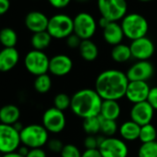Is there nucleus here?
I'll return each instance as SVG.
<instances>
[{
	"mask_svg": "<svg viewBox=\"0 0 157 157\" xmlns=\"http://www.w3.org/2000/svg\"><path fill=\"white\" fill-rule=\"evenodd\" d=\"M128 82V78L123 71L106 69L96 78L94 90L103 100L118 101L126 96Z\"/></svg>",
	"mask_w": 157,
	"mask_h": 157,
	"instance_id": "f257e3e1",
	"label": "nucleus"
},
{
	"mask_svg": "<svg viewBox=\"0 0 157 157\" xmlns=\"http://www.w3.org/2000/svg\"><path fill=\"white\" fill-rule=\"evenodd\" d=\"M103 99L94 89H82L71 96L70 109L82 119L100 115Z\"/></svg>",
	"mask_w": 157,
	"mask_h": 157,
	"instance_id": "f03ea898",
	"label": "nucleus"
},
{
	"mask_svg": "<svg viewBox=\"0 0 157 157\" xmlns=\"http://www.w3.org/2000/svg\"><path fill=\"white\" fill-rule=\"evenodd\" d=\"M124 35L131 41L145 37L149 31L147 20L139 13H128L120 23Z\"/></svg>",
	"mask_w": 157,
	"mask_h": 157,
	"instance_id": "7ed1b4c3",
	"label": "nucleus"
},
{
	"mask_svg": "<svg viewBox=\"0 0 157 157\" xmlns=\"http://www.w3.org/2000/svg\"><path fill=\"white\" fill-rule=\"evenodd\" d=\"M21 144L30 149L42 148L49 140V132L40 124L24 126L20 132Z\"/></svg>",
	"mask_w": 157,
	"mask_h": 157,
	"instance_id": "20e7f679",
	"label": "nucleus"
},
{
	"mask_svg": "<svg viewBox=\"0 0 157 157\" xmlns=\"http://www.w3.org/2000/svg\"><path fill=\"white\" fill-rule=\"evenodd\" d=\"M97 7L101 17L111 22H117L127 15V0H97Z\"/></svg>",
	"mask_w": 157,
	"mask_h": 157,
	"instance_id": "39448f33",
	"label": "nucleus"
},
{
	"mask_svg": "<svg viewBox=\"0 0 157 157\" xmlns=\"http://www.w3.org/2000/svg\"><path fill=\"white\" fill-rule=\"evenodd\" d=\"M47 32L52 38L67 39L74 33L73 19L66 14H56L49 19Z\"/></svg>",
	"mask_w": 157,
	"mask_h": 157,
	"instance_id": "423d86ee",
	"label": "nucleus"
},
{
	"mask_svg": "<svg viewBox=\"0 0 157 157\" xmlns=\"http://www.w3.org/2000/svg\"><path fill=\"white\" fill-rule=\"evenodd\" d=\"M50 58L44 51L32 50L24 57V66L29 73L37 77L49 71Z\"/></svg>",
	"mask_w": 157,
	"mask_h": 157,
	"instance_id": "0eeeda50",
	"label": "nucleus"
},
{
	"mask_svg": "<svg viewBox=\"0 0 157 157\" xmlns=\"http://www.w3.org/2000/svg\"><path fill=\"white\" fill-rule=\"evenodd\" d=\"M74 33L82 40H91L97 29L95 19L88 12H80L73 18Z\"/></svg>",
	"mask_w": 157,
	"mask_h": 157,
	"instance_id": "6e6552de",
	"label": "nucleus"
},
{
	"mask_svg": "<svg viewBox=\"0 0 157 157\" xmlns=\"http://www.w3.org/2000/svg\"><path fill=\"white\" fill-rule=\"evenodd\" d=\"M21 144L20 132L14 126L0 123V152L7 154L17 151Z\"/></svg>",
	"mask_w": 157,
	"mask_h": 157,
	"instance_id": "1a4fd4ad",
	"label": "nucleus"
},
{
	"mask_svg": "<svg viewBox=\"0 0 157 157\" xmlns=\"http://www.w3.org/2000/svg\"><path fill=\"white\" fill-rule=\"evenodd\" d=\"M98 150L103 157H127L128 154L127 143L116 137L105 138Z\"/></svg>",
	"mask_w": 157,
	"mask_h": 157,
	"instance_id": "9d476101",
	"label": "nucleus"
},
{
	"mask_svg": "<svg viewBox=\"0 0 157 157\" xmlns=\"http://www.w3.org/2000/svg\"><path fill=\"white\" fill-rule=\"evenodd\" d=\"M42 121L43 126L51 133L61 132L65 128L67 123L64 112L56 107H50L45 110L43 115Z\"/></svg>",
	"mask_w": 157,
	"mask_h": 157,
	"instance_id": "9b49d317",
	"label": "nucleus"
},
{
	"mask_svg": "<svg viewBox=\"0 0 157 157\" xmlns=\"http://www.w3.org/2000/svg\"><path fill=\"white\" fill-rule=\"evenodd\" d=\"M153 66L148 60L137 61L129 67L126 75L129 82H147L152 77Z\"/></svg>",
	"mask_w": 157,
	"mask_h": 157,
	"instance_id": "f8f14e48",
	"label": "nucleus"
},
{
	"mask_svg": "<svg viewBox=\"0 0 157 157\" xmlns=\"http://www.w3.org/2000/svg\"><path fill=\"white\" fill-rule=\"evenodd\" d=\"M130 51L132 57L138 61H144L150 59L154 54V44L147 36L134 40L131 42Z\"/></svg>",
	"mask_w": 157,
	"mask_h": 157,
	"instance_id": "ddd939ff",
	"label": "nucleus"
},
{
	"mask_svg": "<svg viewBox=\"0 0 157 157\" xmlns=\"http://www.w3.org/2000/svg\"><path fill=\"white\" fill-rule=\"evenodd\" d=\"M153 114H154V109L147 101H144L141 103L134 104L132 105L130 109L129 117H130V120L137 123L139 126L142 127L151 122Z\"/></svg>",
	"mask_w": 157,
	"mask_h": 157,
	"instance_id": "4468645a",
	"label": "nucleus"
},
{
	"mask_svg": "<svg viewBox=\"0 0 157 157\" xmlns=\"http://www.w3.org/2000/svg\"><path fill=\"white\" fill-rule=\"evenodd\" d=\"M150 90L151 87L147 82H129L125 97L133 105L141 103L147 101Z\"/></svg>",
	"mask_w": 157,
	"mask_h": 157,
	"instance_id": "2eb2a0df",
	"label": "nucleus"
},
{
	"mask_svg": "<svg viewBox=\"0 0 157 157\" xmlns=\"http://www.w3.org/2000/svg\"><path fill=\"white\" fill-rule=\"evenodd\" d=\"M73 67L72 59L63 54L56 55L50 58L49 72L56 77H64L67 75Z\"/></svg>",
	"mask_w": 157,
	"mask_h": 157,
	"instance_id": "dca6fc26",
	"label": "nucleus"
},
{
	"mask_svg": "<svg viewBox=\"0 0 157 157\" xmlns=\"http://www.w3.org/2000/svg\"><path fill=\"white\" fill-rule=\"evenodd\" d=\"M25 26L33 33L47 31L49 19L41 11H31L25 17Z\"/></svg>",
	"mask_w": 157,
	"mask_h": 157,
	"instance_id": "f3484780",
	"label": "nucleus"
},
{
	"mask_svg": "<svg viewBox=\"0 0 157 157\" xmlns=\"http://www.w3.org/2000/svg\"><path fill=\"white\" fill-rule=\"evenodd\" d=\"M20 60L19 51L15 48H3L0 51V72L12 70Z\"/></svg>",
	"mask_w": 157,
	"mask_h": 157,
	"instance_id": "a211bd4d",
	"label": "nucleus"
},
{
	"mask_svg": "<svg viewBox=\"0 0 157 157\" xmlns=\"http://www.w3.org/2000/svg\"><path fill=\"white\" fill-rule=\"evenodd\" d=\"M124 36L122 27L117 22H110L105 29H103V37L110 45L115 46L122 44Z\"/></svg>",
	"mask_w": 157,
	"mask_h": 157,
	"instance_id": "6ab92c4d",
	"label": "nucleus"
},
{
	"mask_svg": "<svg viewBox=\"0 0 157 157\" xmlns=\"http://www.w3.org/2000/svg\"><path fill=\"white\" fill-rule=\"evenodd\" d=\"M21 110L15 105H5L0 108V123L13 126L19 122Z\"/></svg>",
	"mask_w": 157,
	"mask_h": 157,
	"instance_id": "aec40b11",
	"label": "nucleus"
},
{
	"mask_svg": "<svg viewBox=\"0 0 157 157\" xmlns=\"http://www.w3.org/2000/svg\"><path fill=\"white\" fill-rule=\"evenodd\" d=\"M121 114V107L118 104V101L115 100H103L100 117L104 119L114 120L116 121Z\"/></svg>",
	"mask_w": 157,
	"mask_h": 157,
	"instance_id": "412c9836",
	"label": "nucleus"
},
{
	"mask_svg": "<svg viewBox=\"0 0 157 157\" xmlns=\"http://www.w3.org/2000/svg\"><path fill=\"white\" fill-rule=\"evenodd\" d=\"M140 132V126L137 123L133 122L132 120L125 121L119 127V134L124 140L127 141H133L139 140Z\"/></svg>",
	"mask_w": 157,
	"mask_h": 157,
	"instance_id": "4be33fe9",
	"label": "nucleus"
},
{
	"mask_svg": "<svg viewBox=\"0 0 157 157\" xmlns=\"http://www.w3.org/2000/svg\"><path fill=\"white\" fill-rule=\"evenodd\" d=\"M78 52L81 56L87 62L94 61L99 55V49L92 40H82L78 47Z\"/></svg>",
	"mask_w": 157,
	"mask_h": 157,
	"instance_id": "5701e85b",
	"label": "nucleus"
},
{
	"mask_svg": "<svg viewBox=\"0 0 157 157\" xmlns=\"http://www.w3.org/2000/svg\"><path fill=\"white\" fill-rule=\"evenodd\" d=\"M111 57L117 63H125L128 61L132 57L129 45L119 44L113 46L111 50Z\"/></svg>",
	"mask_w": 157,
	"mask_h": 157,
	"instance_id": "b1692460",
	"label": "nucleus"
},
{
	"mask_svg": "<svg viewBox=\"0 0 157 157\" xmlns=\"http://www.w3.org/2000/svg\"><path fill=\"white\" fill-rule=\"evenodd\" d=\"M52 39L53 38L51 37V35L48 33L47 31L36 33H33L31 38V44L34 50L44 51L50 45Z\"/></svg>",
	"mask_w": 157,
	"mask_h": 157,
	"instance_id": "393cba45",
	"label": "nucleus"
},
{
	"mask_svg": "<svg viewBox=\"0 0 157 157\" xmlns=\"http://www.w3.org/2000/svg\"><path fill=\"white\" fill-rule=\"evenodd\" d=\"M18 42V35L11 28H4L0 30V44L4 48L15 47Z\"/></svg>",
	"mask_w": 157,
	"mask_h": 157,
	"instance_id": "a878e982",
	"label": "nucleus"
},
{
	"mask_svg": "<svg viewBox=\"0 0 157 157\" xmlns=\"http://www.w3.org/2000/svg\"><path fill=\"white\" fill-rule=\"evenodd\" d=\"M34 90L39 94H46L51 90L52 87V80L51 77L46 73L40 76L35 77V80L33 82Z\"/></svg>",
	"mask_w": 157,
	"mask_h": 157,
	"instance_id": "bb28decb",
	"label": "nucleus"
},
{
	"mask_svg": "<svg viewBox=\"0 0 157 157\" xmlns=\"http://www.w3.org/2000/svg\"><path fill=\"white\" fill-rule=\"evenodd\" d=\"M101 117H92L83 119L82 122V128L84 131L88 135H94L95 136L97 133H100L101 130Z\"/></svg>",
	"mask_w": 157,
	"mask_h": 157,
	"instance_id": "cd10ccee",
	"label": "nucleus"
},
{
	"mask_svg": "<svg viewBox=\"0 0 157 157\" xmlns=\"http://www.w3.org/2000/svg\"><path fill=\"white\" fill-rule=\"evenodd\" d=\"M156 138H157V130L153 125H151L150 123V124H147V125L140 127V132L139 140H140L141 143L155 141Z\"/></svg>",
	"mask_w": 157,
	"mask_h": 157,
	"instance_id": "c85d7f7f",
	"label": "nucleus"
},
{
	"mask_svg": "<svg viewBox=\"0 0 157 157\" xmlns=\"http://www.w3.org/2000/svg\"><path fill=\"white\" fill-rule=\"evenodd\" d=\"M138 157H157V141L141 143L138 150Z\"/></svg>",
	"mask_w": 157,
	"mask_h": 157,
	"instance_id": "c756f323",
	"label": "nucleus"
},
{
	"mask_svg": "<svg viewBox=\"0 0 157 157\" xmlns=\"http://www.w3.org/2000/svg\"><path fill=\"white\" fill-rule=\"evenodd\" d=\"M117 129H118V128H117V124L116 121L102 118L100 132L102 133L103 136H105V138L114 137L115 134L117 132Z\"/></svg>",
	"mask_w": 157,
	"mask_h": 157,
	"instance_id": "7c9ffc66",
	"label": "nucleus"
},
{
	"mask_svg": "<svg viewBox=\"0 0 157 157\" xmlns=\"http://www.w3.org/2000/svg\"><path fill=\"white\" fill-rule=\"evenodd\" d=\"M70 105H71V97L68 96L67 94L64 93L57 94L54 98V107L61 111H65L67 108H70Z\"/></svg>",
	"mask_w": 157,
	"mask_h": 157,
	"instance_id": "2f4dec72",
	"label": "nucleus"
},
{
	"mask_svg": "<svg viewBox=\"0 0 157 157\" xmlns=\"http://www.w3.org/2000/svg\"><path fill=\"white\" fill-rule=\"evenodd\" d=\"M82 152L76 145L74 144H66L64 145L60 155L61 157H82Z\"/></svg>",
	"mask_w": 157,
	"mask_h": 157,
	"instance_id": "473e14b6",
	"label": "nucleus"
},
{
	"mask_svg": "<svg viewBox=\"0 0 157 157\" xmlns=\"http://www.w3.org/2000/svg\"><path fill=\"white\" fill-rule=\"evenodd\" d=\"M46 145H47L48 149L53 152H61V151L64 147L63 142L59 139H56V138L50 139Z\"/></svg>",
	"mask_w": 157,
	"mask_h": 157,
	"instance_id": "72a5a7b5",
	"label": "nucleus"
},
{
	"mask_svg": "<svg viewBox=\"0 0 157 157\" xmlns=\"http://www.w3.org/2000/svg\"><path fill=\"white\" fill-rule=\"evenodd\" d=\"M82 40L78 37V35H76L74 33L72 34H70L67 39H66V44L67 45L71 48V49H75V48H78L80 47L81 44H82Z\"/></svg>",
	"mask_w": 157,
	"mask_h": 157,
	"instance_id": "f704fd0d",
	"label": "nucleus"
},
{
	"mask_svg": "<svg viewBox=\"0 0 157 157\" xmlns=\"http://www.w3.org/2000/svg\"><path fill=\"white\" fill-rule=\"evenodd\" d=\"M84 147L86 150H92V149H98L99 143L96 136L94 135H88L84 140Z\"/></svg>",
	"mask_w": 157,
	"mask_h": 157,
	"instance_id": "c9c22d12",
	"label": "nucleus"
},
{
	"mask_svg": "<svg viewBox=\"0 0 157 157\" xmlns=\"http://www.w3.org/2000/svg\"><path fill=\"white\" fill-rule=\"evenodd\" d=\"M147 102L151 105L154 110H157V87H152L150 90Z\"/></svg>",
	"mask_w": 157,
	"mask_h": 157,
	"instance_id": "e433bc0d",
	"label": "nucleus"
},
{
	"mask_svg": "<svg viewBox=\"0 0 157 157\" xmlns=\"http://www.w3.org/2000/svg\"><path fill=\"white\" fill-rule=\"evenodd\" d=\"M71 0H48L49 4L56 9H64L69 5Z\"/></svg>",
	"mask_w": 157,
	"mask_h": 157,
	"instance_id": "4c0bfd02",
	"label": "nucleus"
},
{
	"mask_svg": "<svg viewBox=\"0 0 157 157\" xmlns=\"http://www.w3.org/2000/svg\"><path fill=\"white\" fill-rule=\"evenodd\" d=\"M26 157H46V152L42 148L31 149Z\"/></svg>",
	"mask_w": 157,
	"mask_h": 157,
	"instance_id": "58836bf2",
	"label": "nucleus"
},
{
	"mask_svg": "<svg viewBox=\"0 0 157 157\" xmlns=\"http://www.w3.org/2000/svg\"><path fill=\"white\" fill-rule=\"evenodd\" d=\"M82 157H103L100 151L98 149H92V150H85Z\"/></svg>",
	"mask_w": 157,
	"mask_h": 157,
	"instance_id": "ea45409f",
	"label": "nucleus"
},
{
	"mask_svg": "<svg viewBox=\"0 0 157 157\" xmlns=\"http://www.w3.org/2000/svg\"><path fill=\"white\" fill-rule=\"evenodd\" d=\"M10 8V0H0V16L6 14Z\"/></svg>",
	"mask_w": 157,
	"mask_h": 157,
	"instance_id": "a19ab883",
	"label": "nucleus"
},
{
	"mask_svg": "<svg viewBox=\"0 0 157 157\" xmlns=\"http://www.w3.org/2000/svg\"><path fill=\"white\" fill-rule=\"evenodd\" d=\"M30 148H28L27 146H24V145H21L20 146V148L18 149V152L21 154V155H22V156H24V157H26L27 155H28V153H29V151H30Z\"/></svg>",
	"mask_w": 157,
	"mask_h": 157,
	"instance_id": "79ce46f5",
	"label": "nucleus"
},
{
	"mask_svg": "<svg viewBox=\"0 0 157 157\" xmlns=\"http://www.w3.org/2000/svg\"><path fill=\"white\" fill-rule=\"evenodd\" d=\"M110 22H111V21H109L107 19H105V18H104V17H101V18L99 19V21H98V25H99V27H101L102 29H105Z\"/></svg>",
	"mask_w": 157,
	"mask_h": 157,
	"instance_id": "37998d69",
	"label": "nucleus"
},
{
	"mask_svg": "<svg viewBox=\"0 0 157 157\" xmlns=\"http://www.w3.org/2000/svg\"><path fill=\"white\" fill-rule=\"evenodd\" d=\"M2 157H24V156L21 155L18 151H14V152L7 153V154H3Z\"/></svg>",
	"mask_w": 157,
	"mask_h": 157,
	"instance_id": "c03bdc74",
	"label": "nucleus"
},
{
	"mask_svg": "<svg viewBox=\"0 0 157 157\" xmlns=\"http://www.w3.org/2000/svg\"><path fill=\"white\" fill-rule=\"evenodd\" d=\"M140 2H150V1H152V0H139Z\"/></svg>",
	"mask_w": 157,
	"mask_h": 157,
	"instance_id": "a18cd8bd",
	"label": "nucleus"
},
{
	"mask_svg": "<svg viewBox=\"0 0 157 157\" xmlns=\"http://www.w3.org/2000/svg\"><path fill=\"white\" fill-rule=\"evenodd\" d=\"M78 1H81V2H84V1H87V0H78Z\"/></svg>",
	"mask_w": 157,
	"mask_h": 157,
	"instance_id": "49530a36",
	"label": "nucleus"
}]
</instances>
